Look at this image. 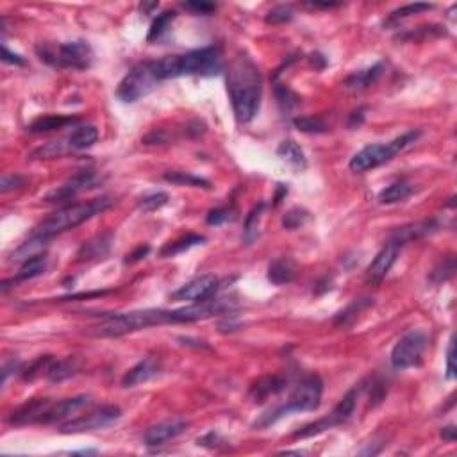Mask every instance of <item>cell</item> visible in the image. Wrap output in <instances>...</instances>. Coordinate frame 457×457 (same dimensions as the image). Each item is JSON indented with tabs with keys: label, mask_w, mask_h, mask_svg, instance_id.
I'll return each mask as SVG.
<instances>
[{
	"label": "cell",
	"mask_w": 457,
	"mask_h": 457,
	"mask_svg": "<svg viewBox=\"0 0 457 457\" xmlns=\"http://www.w3.org/2000/svg\"><path fill=\"white\" fill-rule=\"evenodd\" d=\"M227 93L234 116L239 124L256 118L263 95V77L256 61L247 54H238L227 68Z\"/></svg>",
	"instance_id": "cell-1"
},
{
	"label": "cell",
	"mask_w": 457,
	"mask_h": 457,
	"mask_svg": "<svg viewBox=\"0 0 457 457\" xmlns=\"http://www.w3.org/2000/svg\"><path fill=\"white\" fill-rule=\"evenodd\" d=\"M148 66L157 83L166 79L186 77V75L213 77L224 70V57L218 47H204L183 55H168L156 61H148Z\"/></svg>",
	"instance_id": "cell-2"
},
{
	"label": "cell",
	"mask_w": 457,
	"mask_h": 457,
	"mask_svg": "<svg viewBox=\"0 0 457 457\" xmlns=\"http://www.w3.org/2000/svg\"><path fill=\"white\" fill-rule=\"evenodd\" d=\"M322 393H324V382H322L320 377L318 375H307L291 389L286 402L263 413L254 421L252 427L254 429H266V427L274 426L279 420H283L284 416L291 415V413L315 411L322 402Z\"/></svg>",
	"instance_id": "cell-3"
},
{
	"label": "cell",
	"mask_w": 457,
	"mask_h": 457,
	"mask_svg": "<svg viewBox=\"0 0 457 457\" xmlns=\"http://www.w3.org/2000/svg\"><path fill=\"white\" fill-rule=\"evenodd\" d=\"M113 204L114 200L111 197H99L90 202L70 204V206L61 207V209H57L55 213H52L49 218L43 220L42 224L32 231V234L51 239L55 234H61L64 233V231H70V228H75L77 225L84 224L88 220H92L93 216L101 215V213L109 209Z\"/></svg>",
	"instance_id": "cell-4"
},
{
	"label": "cell",
	"mask_w": 457,
	"mask_h": 457,
	"mask_svg": "<svg viewBox=\"0 0 457 457\" xmlns=\"http://www.w3.org/2000/svg\"><path fill=\"white\" fill-rule=\"evenodd\" d=\"M170 324V309H143V311L118 313L107 316L101 325H96L93 334L102 338H118L136 330L148 329L154 325Z\"/></svg>",
	"instance_id": "cell-5"
},
{
	"label": "cell",
	"mask_w": 457,
	"mask_h": 457,
	"mask_svg": "<svg viewBox=\"0 0 457 457\" xmlns=\"http://www.w3.org/2000/svg\"><path fill=\"white\" fill-rule=\"evenodd\" d=\"M420 136L421 131H409V133H404L402 136L395 138L393 142L374 143V145L365 146L350 159L348 168L356 172V174H363V172L377 168V166L384 165V163L393 159L402 151H406L407 146H411L413 143L418 142Z\"/></svg>",
	"instance_id": "cell-6"
},
{
	"label": "cell",
	"mask_w": 457,
	"mask_h": 457,
	"mask_svg": "<svg viewBox=\"0 0 457 457\" xmlns=\"http://www.w3.org/2000/svg\"><path fill=\"white\" fill-rule=\"evenodd\" d=\"M36 54L40 55V60L54 68L86 70L93 63V49L84 40L61 43L57 47L42 43L36 47Z\"/></svg>",
	"instance_id": "cell-7"
},
{
	"label": "cell",
	"mask_w": 457,
	"mask_h": 457,
	"mask_svg": "<svg viewBox=\"0 0 457 457\" xmlns=\"http://www.w3.org/2000/svg\"><path fill=\"white\" fill-rule=\"evenodd\" d=\"M361 391H363V382L361 384L354 386L350 391H347L345 397L336 404V407H334L329 415L324 416V418H318V420L313 421V423H307V426H304L302 429L295 430V432H293V438L295 439L313 438V436L322 434V432L332 429V427L347 423V421L352 418L354 411H356L357 398H359V393H361Z\"/></svg>",
	"instance_id": "cell-8"
},
{
	"label": "cell",
	"mask_w": 457,
	"mask_h": 457,
	"mask_svg": "<svg viewBox=\"0 0 457 457\" xmlns=\"http://www.w3.org/2000/svg\"><path fill=\"white\" fill-rule=\"evenodd\" d=\"M429 347V336L423 330H409L402 338L395 343L389 361L397 370H407L420 366L426 356V350Z\"/></svg>",
	"instance_id": "cell-9"
},
{
	"label": "cell",
	"mask_w": 457,
	"mask_h": 457,
	"mask_svg": "<svg viewBox=\"0 0 457 457\" xmlns=\"http://www.w3.org/2000/svg\"><path fill=\"white\" fill-rule=\"evenodd\" d=\"M157 84L159 83L154 77V73H152L151 66H148V61H145V63H140L138 66H134L120 81L118 88H116V96L122 102H125V104H133V102L148 95Z\"/></svg>",
	"instance_id": "cell-10"
},
{
	"label": "cell",
	"mask_w": 457,
	"mask_h": 457,
	"mask_svg": "<svg viewBox=\"0 0 457 457\" xmlns=\"http://www.w3.org/2000/svg\"><path fill=\"white\" fill-rule=\"evenodd\" d=\"M122 411L116 406H104L99 407L95 411L88 413V415L73 418V420L61 423L60 432L63 434H77V432H88V430L104 429V427L113 426L114 421L120 420Z\"/></svg>",
	"instance_id": "cell-11"
},
{
	"label": "cell",
	"mask_w": 457,
	"mask_h": 457,
	"mask_svg": "<svg viewBox=\"0 0 457 457\" xmlns=\"http://www.w3.org/2000/svg\"><path fill=\"white\" fill-rule=\"evenodd\" d=\"M96 181H99V177H96L93 170H81L73 177H70L66 183L49 193L45 197V202H49V204H61V202L72 200V198L77 197L79 193L86 192L88 187L95 186Z\"/></svg>",
	"instance_id": "cell-12"
},
{
	"label": "cell",
	"mask_w": 457,
	"mask_h": 457,
	"mask_svg": "<svg viewBox=\"0 0 457 457\" xmlns=\"http://www.w3.org/2000/svg\"><path fill=\"white\" fill-rule=\"evenodd\" d=\"M220 288V279L213 274L198 275L190 283L183 284L177 291L172 293V298L175 300H187V302H202L207 298H213L216 289Z\"/></svg>",
	"instance_id": "cell-13"
},
{
	"label": "cell",
	"mask_w": 457,
	"mask_h": 457,
	"mask_svg": "<svg viewBox=\"0 0 457 457\" xmlns=\"http://www.w3.org/2000/svg\"><path fill=\"white\" fill-rule=\"evenodd\" d=\"M190 421L181 420V418H174V420H165L159 423H154L143 432V443L148 448H156L165 445L170 439L177 438L187 429Z\"/></svg>",
	"instance_id": "cell-14"
},
{
	"label": "cell",
	"mask_w": 457,
	"mask_h": 457,
	"mask_svg": "<svg viewBox=\"0 0 457 457\" xmlns=\"http://www.w3.org/2000/svg\"><path fill=\"white\" fill-rule=\"evenodd\" d=\"M398 254H400V247L395 243H386L384 247L377 252V256L371 259V263L366 268V283L368 284H380L384 279L388 272L391 270V266L395 265Z\"/></svg>",
	"instance_id": "cell-15"
},
{
	"label": "cell",
	"mask_w": 457,
	"mask_h": 457,
	"mask_svg": "<svg viewBox=\"0 0 457 457\" xmlns=\"http://www.w3.org/2000/svg\"><path fill=\"white\" fill-rule=\"evenodd\" d=\"M52 398H31L10 415L11 426H29V423H42L43 416L52 406Z\"/></svg>",
	"instance_id": "cell-16"
},
{
	"label": "cell",
	"mask_w": 457,
	"mask_h": 457,
	"mask_svg": "<svg viewBox=\"0 0 457 457\" xmlns=\"http://www.w3.org/2000/svg\"><path fill=\"white\" fill-rule=\"evenodd\" d=\"M438 228H439L438 220L434 218L421 220V222H415V224H407L404 225V227L395 228L388 241L395 243V245H398V247L402 248L404 245H407V243H413L416 241V239L430 236V234L436 233Z\"/></svg>",
	"instance_id": "cell-17"
},
{
	"label": "cell",
	"mask_w": 457,
	"mask_h": 457,
	"mask_svg": "<svg viewBox=\"0 0 457 457\" xmlns=\"http://www.w3.org/2000/svg\"><path fill=\"white\" fill-rule=\"evenodd\" d=\"M161 371V361L157 357H145L142 361L134 365L127 374L122 377L124 388H136L140 384H145L151 379L157 377Z\"/></svg>",
	"instance_id": "cell-18"
},
{
	"label": "cell",
	"mask_w": 457,
	"mask_h": 457,
	"mask_svg": "<svg viewBox=\"0 0 457 457\" xmlns=\"http://www.w3.org/2000/svg\"><path fill=\"white\" fill-rule=\"evenodd\" d=\"M47 266H49V257L47 254H38V256H32L29 259H25L20 266L18 274L14 275L13 279H5L2 283V293H8L10 288H13L14 284H20L23 280L34 279V277H40L42 274L47 272Z\"/></svg>",
	"instance_id": "cell-19"
},
{
	"label": "cell",
	"mask_w": 457,
	"mask_h": 457,
	"mask_svg": "<svg viewBox=\"0 0 457 457\" xmlns=\"http://www.w3.org/2000/svg\"><path fill=\"white\" fill-rule=\"evenodd\" d=\"M286 386H288V377H284V375L279 374L266 375V377H261L256 384L252 386L248 397L252 398V402L263 404L270 397H274V395L284 391Z\"/></svg>",
	"instance_id": "cell-20"
},
{
	"label": "cell",
	"mask_w": 457,
	"mask_h": 457,
	"mask_svg": "<svg viewBox=\"0 0 457 457\" xmlns=\"http://www.w3.org/2000/svg\"><path fill=\"white\" fill-rule=\"evenodd\" d=\"M111 245H113V233H102L93 236L92 239H88L81 245V248L77 250V263H86V261H95L102 259L104 256H107V252L111 250Z\"/></svg>",
	"instance_id": "cell-21"
},
{
	"label": "cell",
	"mask_w": 457,
	"mask_h": 457,
	"mask_svg": "<svg viewBox=\"0 0 457 457\" xmlns=\"http://www.w3.org/2000/svg\"><path fill=\"white\" fill-rule=\"evenodd\" d=\"M88 404H90V397H88V395H79V397L64 398V400H60V402H52V406L49 407V411L43 416L42 423H55V421L66 420L68 416H72L73 413H77L79 409H83Z\"/></svg>",
	"instance_id": "cell-22"
},
{
	"label": "cell",
	"mask_w": 457,
	"mask_h": 457,
	"mask_svg": "<svg viewBox=\"0 0 457 457\" xmlns=\"http://www.w3.org/2000/svg\"><path fill=\"white\" fill-rule=\"evenodd\" d=\"M77 124H81L79 116H72V114H47V116L34 120L27 127V131L32 134H45L52 133V131H57V129H64L68 127V125Z\"/></svg>",
	"instance_id": "cell-23"
},
{
	"label": "cell",
	"mask_w": 457,
	"mask_h": 457,
	"mask_svg": "<svg viewBox=\"0 0 457 457\" xmlns=\"http://www.w3.org/2000/svg\"><path fill=\"white\" fill-rule=\"evenodd\" d=\"M384 70L386 64L382 63V61H379V63H375L374 66H370V68L352 73L350 77L345 79L343 86L347 88V90H350V92H363V90H366V88H370L371 84L377 83L380 79V75L384 73Z\"/></svg>",
	"instance_id": "cell-24"
},
{
	"label": "cell",
	"mask_w": 457,
	"mask_h": 457,
	"mask_svg": "<svg viewBox=\"0 0 457 457\" xmlns=\"http://www.w3.org/2000/svg\"><path fill=\"white\" fill-rule=\"evenodd\" d=\"M297 277V263L291 257H279L268 266V280L275 286L293 283Z\"/></svg>",
	"instance_id": "cell-25"
},
{
	"label": "cell",
	"mask_w": 457,
	"mask_h": 457,
	"mask_svg": "<svg viewBox=\"0 0 457 457\" xmlns=\"http://www.w3.org/2000/svg\"><path fill=\"white\" fill-rule=\"evenodd\" d=\"M66 142L72 152L90 148L99 142V129L95 125H79L70 136H66Z\"/></svg>",
	"instance_id": "cell-26"
},
{
	"label": "cell",
	"mask_w": 457,
	"mask_h": 457,
	"mask_svg": "<svg viewBox=\"0 0 457 457\" xmlns=\"http://www.w3.org/2000/svg\"><path fill=\"white\" fill-rule=\"evenodd\" d=\"M206 243V236L202 234H186V236H181V238L174 239V241L166 243L165 247L161 248V257H174L187 252L190 248L198 247V245H204Z\"/></svg>",
	"instance_id": "cell-27"
},
{
	"label": "cell",
	"mask_w": 457,
	"mask_h": 457,
	"mask_svg": "<svg viewBox=\"0 0 457 457\" xmlns=\"http://www.w3.org/2000/svg\"><path fill=\"white\" fill-rule=\"evenodd\" d=\"M415 192V186L407 181H397V183L386 186L382 192L379 193L380 204H397V202L406 200L407 197H411Z\"/></svg>",
	"instance_id": "cell-28"
},
{
	"label": "cell",
	"mask_w": 457,
	"mask_h": 457,
	"mask_svg": "<svg viewBox=\"0 0 457 457\" xmlns=\"http://www.w3.org/2000/svg\"><path fill=\"white\" fill-rule=\"evenodd\" d=\"M77 361L72 359V357L61 359V361H54V359H52V363L49 365V368H47L45 377L49 380H52V382H63V380L70 379V377L77 374Z\"/></svg>",
	"instance_id": "cell-29"
},
{
	"label": "cell",
	"mask_w": 457,
	"mask_h": 457,
	"mask_svg": "<svg viewBox=\"0 0 457 457\" xmlns=\"http://www.w3.org/2000/svg\"><path fill=\"white\" fill-rule=\"evenodd\" d=\"M277 156L295 166V168H306V154L300 148V145L293 142V140H286V142H283L277 146Z\"/></svg>",
	"instance_id": "cell-30"
},
{
	"label": "cell",
	"mask_w": 457,
	"mask_h": 457,
	"mask_svg": "<svg viewBox=\"0 0 457 457\" xmlns=\"http://www.w3.org/2000/svg\"><path fill=\"white\" fill-rule=\"evenodd\" d=\"M374 304L371 298H356L354 302H350L343 311H339L338 315L334 316V325H339V327H345V325H350L354 320L357 318V315L366 309V307H370Z\"/></svg>",
	"instance_id": "cell-31"
},
{
	"label": "cell",
	"mask_w": 457,
	"mask_h": 457,
	"mask_svg": "<svg viewBox=\"0 0 457 457\" xmlns=\"http://www.w3.org/2000/svg\"><path fill=\"white\" fill-rule=\"evenodd\" d=\"M165 181L172 184H177V186H192V187H204V190H209L211 183L207 179L198 177V175H193L190 172H179V170H168L165 172Z\"/></svg>",
	"instance_id": "cell-32"
},
{
	"label": "cell",
	"mask_w": 457,
	"mask_h": 457,
	"mask_svg": "<svg viewBox=\"0 0 457 457\" xmlns=\"http://www.w3.org/2000/svg\"><path fill=\"white\" fill-rule=\"evenodd\" d=\"M454 272H456V257L447 256L439 261L438 265L432 268V272L429 274L430 284L439 286V284L447 283L448 279H452Z\"/></svg>",
	"instance_id": "cell-33"
},
{
	"label": "cell",
	"mask_w": 457,
	"mask_h": 457,
	"mask_svg": "<svg viewBox=\"0 0 457 457\" xmlns=\"http://www.w3.org/2000/svg\"><path fill=\"white\" fill-rule=\"evenodd\" d=\"M275 99H277V104H279L283 113H291L293 109H297L300 105L298 93L293 92L289 86H284V84H275Z\"/></svg>",
	"instance_id": "cell-34"
},
{
	"label": "cell",
	"mask_w": 457,
	"mask_h": 457,
	"mask_svg": "<svg viewBox=\"0 0 457 457\" xmlns=\"http://www.w3.org/2000/svg\"><path fill=\"white\" fill-rule=\"evenodd\" d=\"M47 241H49V239L47 238H42V236H34V234H31V239H27V241L25 243H22V245H20L18 248H16V250L13 252V259H22V261H25V259H29V257H32V256H38V254H42V250H43V247H45L47 245Z\"/></svg>",
	"instance_id": "cell-35"
},
{
	"label": "cell",
	"mask_w": 457,
	"mask_h": 457,
	"mask_svg": "<svg viewBox=\"0 0 457 457\" xmlns=\"http://www.w3.org/2000/svg\"><path fill=\"white\" fill-rule=\"evenodd\" d=\"M293 125L300 131V133L307 134H322L329 131V125L322 116H298L293 120Z\"/></svg>",
	"instance_id": "cell-36"
},
{
	"label": "cell",
	"mask_w": 457,
	"mask_h": 457,
	"mask_svg": "<svg viewBox=\"0 0 457 457\" xmlns=\"http://www.w3.org/2000/svg\"><path fill=\"white\" fill-rule=\"evenodd\" d=\"M263 209H265V202H259L257 206L252 207L248 213L247 220H245V231H243V238L250 245L254 239L257 238V231H259V220L263 216Z\"/></svg>",
	"instance_id": "cell-37"
},
{
	"label": "cell",
	"mask_w": 457,
	"mask_h": 457,
	"mask_svg": "<svg viewBox=\"0 0 457 457\" xmlns=\"http://www.w3.org/2000/svg\"><path fill=\"white\" fill-rule=\"evenodd\" d=\"M175 16H177L175 11H165V13L157 14V18L152 22L151 31H148V36H146V40H148V42H157V40H159V38L163 36L166 31H168L170 23L174 22Z\"/></svg>",
	"instance_id": "cell-38"
},
{
	"label": "cell",
	"mask_w": 457,
	"mask_h": 457,
	"mask_svg": "<svg viewBox=\"0 0 457 457\" xmlns=\"http://www.w3.org/2000/svg\"><path fill=\"white\" fill-rule=\"evenodd\" d=\"M432 8H434V5L426 4V2H416V4L402 5V8H398V10H395L393 13L389 14L388 23H393V22H398V20L409 18V16H413V14H420V13H423V11H430Z\"/></svg>",
	"instance_id": "cell-39"
},
{
	"label": "cell",
	"mask_w": 457,
	"mask_h": 457,
	"mask_svg": "<svg viewBox=\"0 0 457 457\" xmlns=\"http://www.w3.org/2000/svg\"><path fill=\"white\" fill-rule=\"evenodd\" d=\"M307 220H309V211H306L304 207H291L283 216V227L288 231H295V228L306 225Z\"/></svg>",
	"instance_id": "cell-40"
},
{
	"label": "cell",
	"mask_w": 457,
	"mask_h": 457,
	"mask_svg": "<svg viewBox=\"0 0 457 457\" xmlns=\"http://www.w3.org/2000/svg\"><path fill=\"white\" fill-rule=\"evenodd\" d=\"M168 204V195L165 192H154V193H146L140 198V209L145 211V213H152V211L161 209L163 206Z\"/></svg>",
	"instance_id": "cell-41"
},
{
	"label": "cell",
	"mask_w": 457,
	"mask_h": 457,
	"mask_svg": "<svg viewBox=\"0 0 457 457\" xmlns=\"http://www.w3.org/2000/svg\"><path fill=\"white\" fill-rule=\"evenodd\" d=\"M233 220H236L234 207H216V209H211L206 216L207 225H222L233 222Z\"/></svg>",
	"instance_id": "cell-42"
},
{
	"label": "cell",
	"mask_w": 457,
	"mask_h": 457,
	"mask_svg": "<svg viewBox=\"0 0 457 457\" xmlns=\"http://www.w3.org/2000/svg\"><path fill=\"white\" fill-rule=\"evenodd\" d=\"M291 5H277L270 13L266 14V23H286L293 20Z\"/></svg>",
	"instance_id": "cell-43"
},
{
	"label": "cell",
	"mask_w": 457,
	"mask_h": 457,
	"mask_svg": "<svg viewBox=\"0 0 457 457\" xmlns=\"http://www.w3.org/2000/svg\"><path fill=\"white\" fill-rule=\"evenodd\" d=\"M386 391H388V386L379 379L371 380V388H370V407L379 406L382 402V398L386 397Z\"/></svg>",
	"instance_id": "cell-44"
},
{
	"label": "cell",
	"mask_w": 457,
	"mask_h": 457,
	"mask_svg": "<svg viewBox=\"0 0 457 457\" xmlns=\"http://www.w3.org/2000/svg\"><path fill=\"white\" fill-rule=\"evenodd\" d=\"M23 184H25V179H23L22 175L16 174L4 175V177H2V183H0V190H2V193H8L11 192V190H16V187L23 186Z\"/></svg>",
	"instance_id": "cell-45"
},
{
	"label": "cell",
	"mask_w": 457,
	"mask_h": 457,
	"mask_svg": "<svg viewBox=\"0 0 457 457\" xmlns=\"http://www.w3.org/2000/svg\"><path fill=\"white\" fill-rule=\"evenodd\" d=\"M225 443H227V441H225V439L222 438L218 432H207L206 436H202V438L197 439V445H200V447H207V448H218Z\"/></svg>",
	"instance_id": "cell-46"
},
{
	"label": "cell",
	"mask_w": 457,
	"mask_h": 457,
	"mask_svg": "<svg viewBox=\"0 0 457 457\" xmlns=\"http://www.w3.org/2000/svg\"><path fill=\"white\" fill-rule=\"evenodd\" d=\"M184 8L195 14H209L216 11V4H211V2H186Z\"/></svg>",
	"instance_id": "cell-47"
},
{
	"label": "cell",
	"mask_w": 457,
	"mask_h": 457,
	"mask_svg": "<svg viewBox=\"0 0 457 457\" xmlns=\"http://www.w3.org/2000/svg\"><path fill=\"white\" fill-rule=\"evenodd\" d=\"M148 252H151V247H148V245H140L136 250H133L131 254L125 256V265H133V263H138V261L143 259Z\"/></svg>",
	"instance_id": "cell-48"
},
{
	"label": "cell",
	"mask_w": 457,
	"mask_h": 457,
	"mask_svg": "<svg viewBox=\"0 0 457 457\" xmlns=\"http://www.w3.org/2000/svg\"><path fill=\"white\" fill-rule=\"evenodd\" d=\"M2 61H4V63H10V64H18V66H23V64L27 63V61L23 60L22 55L11 52L5 45H2Z\"/></svg>",
	"instance_id": "cell-49"
},
{
	"label": "cell",
	"mask_w": 457,
	"mask_h": 457,
	"mask_svg": "<svg viewBox=\"0 0 457 457\" xmlns=\"http://www.w3.org/2000/svg\"><path fill=\"white\" fill-rule=\"evenodd\" d=\"M448 380H452L456 377V366H454V338L448 343L447 350V374H445Z\"/></svg>",
	"instance_id": "cell-50"
},
{
	"label": "cell",
	"mask_w": 457,
	"mask_h": 457,
	"mask_svg": "<svg viewBox=\"0 0 457 457\" xmlns=\"http://www.w3.org/2000/svg\"><path fill=\"white\" fill-rule=\"evenodd\" d=\"M365 107L354 111V113L350 114V118H348V127H359V125L365 122Z\"/></svg>",
	"instance_id": "cell-51"
},
{
	"label": "cell",
	"mask_w": 457,
	"mask_h": 457,
	"mask_svg": "<svg viewBox=\"0 0 457 457\" xmlns=\"http://www.w3.org/2000/svg\"><path fill=\"white\" fill-rule=\"evenodd\" d=\"M20 363L18 361H10L5 363L4 368H2V382L5 384V380H8V377H10V374H13V371H18L20 370Z\"/></svg>",
	"instance_id": "cell-52"
},
{
	"label": "cell",
	"mask_w": 457,
	"mask_h": 457,
	"mask_svg": "<svg viewBox=\"0 0 457 457\" xmlns=\"http://www.w3.org/2000/svg\"><path fill=\"white\" fill-rule=\"evenodd\" d=\"M286 195H288V184H277V192H275L274 197V206H279Z\"/></svg>",
	"instance_id": "cell-53"
},
{
	"label": "cell",
	"mask_w": 457,
	"mask_h": 457,
	"mask_svg": "<svg viewBox=\"0 0 457 457\" xmlns=\"http://www.w3.org/2000/svg\"><path fill=\"white\" fill-rule=\"evenodd\" d=\"M239 327H241V325H239L238 322H234L233 316H231V320L227 318V320L220 324V330H222V332H233V330H238Z\"/></svg>",
	"instance_id": "cell-54"
},
{
	"label": "cell",
	"mask_w": 457,
	"mask_h": 457,
	"mask_svg": "<svg viewBox=\"0 0 457 457\" xmlns=\"http://www.w3.org/2000/svg\"><path fill=\"white\" fill-rule=\"evenodd\" d=\"M439 436H441L445 441H448V443H454V441H456V427L454 426L443 427V430L439 432Z\"/></svg>",
	"instance_id": "cell-55"
},
{
	"label": "cell",
	"mask_w": 457,
	"mask_h": 457,
	"mask_svg": "<svg viewBox=\"0 0 457 457\" xmlns=\"http://www.w3.org/2000/svg\"><path fill=\"white\" fill-rule=\"evenodd\" d=\"M179 341H183V345L186 347H195V348H209L206 341H200V339H192V338H179Z\"/></svg>",
	"instance_id": "cell-56"
},
{
	"label": "cell",
	"mask_w": 457,
	"mask_h": 457,
	"mask_svg": "<svg viewBox=\"0 0 457 457\" xmlns=\"http://www.w3.org/2000/svg\"><path fill=\"white\" fill-rule=\"evenodd\" d=\"M311 63L315 64L316 68L322 70V68H325V64H327V60H325V55H322V54H318V52H316V54L311 55Z\"/></svg>",
	"instance_id": "cell-57"
},
{
	"label": "cell",
	"mask_w": 457,
	"mask_h": 457,
	"mask_svg": "<svg viewBox=\"0 0 457 457\" xmlns=\"http://www.w3.org/2000/svg\"><path fill=\"white\" fill-rule=\"evenodd\" d=\"M309 8H320V10H330V8H338V2H309Z\"/></svg>",
	"instance_id": "cell-58"
}]
</instances>
